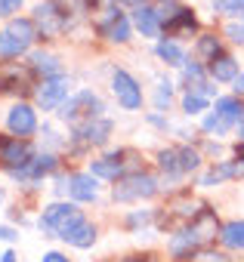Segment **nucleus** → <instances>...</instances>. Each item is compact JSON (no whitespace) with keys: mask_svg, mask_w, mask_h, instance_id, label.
<instances>
[{"mask_svg":"<svg viewBox=\"0 0 244 262\" xmlns=\"http://www.w3.org/2000/svg\"><path fill=\"white\" fill-rule=\"evenodd\" d=\"M198 50H201V56H204L207 62L219 56V43H216V37H201V40H198Z\"/></svg>","mask_w":244,"mask_h":262,"instance_id":"27","label":"nucleus"},{"mask_svg":"<svg viewBox=\"0 0 244 262\" xmlns=\"http://www.w3.org/2000/svg\"><path fill=\"white\" fill-rule=\"evenodd\" d=\"M155 53H158L161 62L173 65V68H182V62H186V50H182L179 43H173V40H161V43L155 47Z\"/></svg>","mask_w":244,"mask_h":262,"instance_id":"19","label":"nucleus"},{"mask_svg":"<svg viewBox=\"0 0 244 262\" xmlns=\"http://www.w3.org/2000/svg\"><path fill=\"white\" fill-rule=\"evenodd\" d=\"M176 155H179V167H182V173H192V170H198V164H201V155H198V151L176 148Z\"/></svg>","mask_w":244,"mask_h":262,"instance_id":"26","label":"nucleus"},{"mask_svg":"<svg viewBox=\"0 0 244 262\" xmlns=\"http://www.w3.org/2000/svg\"><path fill=\"white\" fill-rule=\"evenodd\" d=\"M232 90H235V96H244V74L238 71V77L232 80Z\"/></svg>","mask_w":244,"mask_h":262,"instance_id":"34","label":"nucleus"},{"mask_svg":"<svg viewBox=\"0 0 244 262\" xmlns=\"http://www.w3.org/2000/svg\"><path fill=\"white\" fill-rule=\"evenodd\" d=\"M111 93L117 96V105L124 111H139L143 108V86L136 83V77L124 68H117L111 74Z\"/></svg>","mask_w":244,"mask_h":262,"instance_id":"6","label":"nucleus"},{"mask_svg":"<svg viewBox=\"0 0 244 262\" xmlns=\"http://www.w3.org/2000/svg\"><path fill=\"white\" fill-rule=\"evenodd\" d=\"M0 201H4V191H0Z\"/></svg>","mask_w":244,"mask_h":262,"instance_id":"37","label":"nucleus"},{"mask_svg":"<svg viewBox=\"0 0 244 262\" xmlns=\"http://www.w3.org/2000/svg\"><path fill=\"white\" fill-rule=\"evenodd\" d=\"M158 164H161L164 173H170V176H182V167H179V155H176V148L161 151V155H158Z\"/></svg>","mask_w":244,"mask_h":262,"instance_id":"24","label":"nucleus"},{"mask_svg":"<svg viewBox=\"0 0 244 262\" xmlns=\"http://www.w3.org/2000/svg\"><path fill=\"white\" fill-rule=\"evenodd\" d=\"M155 105H158V111H164V108L170 105V83H161V86H158V96H155Z\"/></svg>","mask_w":244,"mask_h":262,"instance_id":"28","label":"nucleus"},{"mask_svg":"<svg viewBox=\"0 0 244 262\" xmlns=\"http://www.w3.org/2000/svg\"><path fill=\"white\" fill-rule=\"evenodd\" d=\"M133 25H136V31L143 37H161V31H164L161 16L155 13V7H146V4H139L133 10Z\"/></svg>","mask_w":244,"mask_h":262,"instance_id":"12","label":"nucleus"},{"mask_svg":"<svg viewBox=\"0 0 244 262\" xmlns=\"http://www.w3.org/2000/svg\"><path fill=\"white\" fill-rule=\"evenodd\" d=\"M238 136H241V142H244V111H241V120H238Z\"/></svg>","mask_w":244,"mask_h":262,"instance_id":"36","label":"nucleus"},{"mask_svg":"<svg viewBox=\"0 0 244 262\" xmlns=\"http://www.w3.org/2000/svg\"><path fill=\"white\" fill-rule=\"evenodd\" d=\"M241 170L238 167H232V164H222V167H213L207 176H204V185H213V182H222V179H229V176H238Z\"/></svg>","mask_w":244,"mask_h":262,"instance_id":"25","label":"nucleus"},{"mask_svg":"<svg viewBox=\"0 0 244 262\" xmlns=\"http://www.w3.org/2000/svg\"><path fill=\"white\" fill-rule=\"evenodd\" d=\"M99 31H102V37H108V40H114V43H127V40H130V31H133V25H130V19L120 13V10H117V13L111 10Z\"/></svg>","mask_w":244,"mask_h":262,"instance_id":"13","label":"nucleus"},{"mask_svg":"<svg viewBox=\"0 0 244 262\" xmlns=\"http://www.w3.org/2000/svg\"><path fill=\"white\" fill-rule=\"evenodd\" d=\"M226 34H229L235 43H244V19H241V22H232V25L226 28Z\"/></svg>","mask_w":244,"mask_h":262,"instance_id":"29","label":"nucleus"},{"mask_svg":"<svg viewBox=\"0 0 244 262\" xmlns=\"http://www.w3.org/2000/svg\"><path fill=\"white\" fill-rule=\"evenodd\" d=\"M241 111L244 108H241L238 96H222V99H216L213 111L204 117V129H207V133H216V136H226L232 126H238Z\"/></svg>","mask_w":244,"mask_h":262,"instance_id":"4","label":"nucleus"},{"mask_svg":"<svg viewBox=\"0 0 244 262\" xmlns=\"http://www.w3.org/2000/svg\"><path fill=\"white\" fill-rule=\"evenodd\" d=\"M34 25H37V31H44V37H53L65 28V19L56 4H40L34 10Z\"/></svg>","mask_w":244,"mask_h":262,"instance_id":"10","label":"nucleus"},{"mask_svg":"<svg viewBox=\"0 0 244 262\" xmlns=\"http://www.w3.org/2000/svg\"><path fill=\"white\" fill-rule=\"evenodd\" d=\"M192 262H226V256H219V253H198Z\"/></svg>","mask_w":244,"mask_h":262,"instance_id":"31","label":"nucleus"},{"mask_svg":"<svg viewBox=\"0 0 244 262\" xmlns=\"http://www.w3.org/2000/svg\"><path fill=\"white\" fill-rule=\"evenodd\" d=\"M34 71H40L44 77H62V74H65L62 62H59L56 56H44V53L34 56Z\"/></svg>","mask_w":244,"mask_h":262,"instance_id":"21","label":"nucleus"},{"mask_svg":"<svg viewBox=\"0 0 244 262\" xmlns=\"http://www.w3.org/2000/svg\"><path fill=\"white\" fill-rule=\"evenodd\" d=\"M68 194H71V201H77V204L96 201V194H99L96 176H93V173H74V176H68Z\"/></svg>","mask_w":244,"mask_h":262,"instance_id":"11","label":"nucleus"},{"mask_svg":"<svg viewBox=\"0 0 244 262\" xmlns=\"http://www.w3.org/2000/svg\"><path fill=\"white\" fill-rule=\"evenodd\" d=\"M84 219V210L77 207V201L74 204H50L44 213H40V219H37V225H40V231L47 234V237H62L71 225H77Z\"/></svg>","mask_w":244,"mask_h":262,"instance_id":"2","label":"nucleus"},{"mask_svg":"<svg viewBox=\"0 0 244 262\" xmlns=\"http://www.w3.org/2000/svg\"><path fill=\"white\" fill-rule=\"evenodd\" d=\"M213 10L229 19H244V0H213Z\"/></svg>","mask_w":244,"mask_h":262,"instance_id":"23","label":"nucleus"},{"mask_svg":"<svg viewBox=\"0 0 244 262\" xmlns=\"http://www.w3.org/2000/svg\"><path fill=\"white\" fill-rule=\"evenodd\" d=\"M65 99H68V80L65 77H44V83L37 86V105L44 111H56Z\"/></svg>","mask_w":244,"mask_h":262,"instance_id":"8","label":"nucleus"},{"mask_svg":"<svg viewBox=\"0 0 244 262\" xmlns=\"http://www.w3.org/2000/svg\"><path fill=\"white\" fill-rule=\"evenodd\" d=\"M37 37H40V31H37L34 19H13L4 31H0V56H4V59H16Z\"/></svg>","mask_w":244,"mask_h":262,"instance_id":"1","label":"nucleus"},{"mask_svg":"<svg viewBox=\"0 0 244 262\" xmlns=\"http://www.w3.org/2000/svg\"><path fill=\"white\" fill-rule=\"evenodd\" d=\"M155 191H158L155 176H149V173H127V176L114 179L111 198L120 201V204H133V201H149Z\"/></svg>","mask_w":244,"mask_h":262,"instance_id":"3","label":"nucleus"},{"mask_svg":"<svg viewBox=\"0 0 244 262\" xmlns=\"http://www.w3.org/2000/svg\"><path fill=\"white\" fill-rule=\"evenodd\" d=\"M207 71H210V77H213V80H219V83H232V80L238 77V62H235L232 56L219 53L216 59H210Z\"/></svg>","mask_w":244,"mask_h":262,"instance_id":"16","label":"nucleus"},{"mask_svg":"<svg viewBox=\"0 0 244 262\" xmlns=\"http://www.w3.org/2000/svg\"><path fill=\"white\" fill-rule=\"evenodd\" d=\"M22 10V0H0V16H13Z\"/></svg>","mask_w":244,"mask_h":262,"instance_id":"30","label":"nucleus"},{"mask_svg":"<svg viewBox=\"0 0 244 262\" xmlns=\"http://www.w3.org/2000/svg\"><path fill=\"white\" fill-rule=\"evenodd\" d=\"M195 25H198V22H195L192 10L179 7V13H176V16H170V19L164 22V31H167V34H179V31H182V34H192V31H195Z\"/></svg>","mask_w":244,"mask_h":262,"instance_id":"17","label":"nucleus"},{"mask_svg":"<svg viewBox=\"0 0 244 262\" xmlns=\"http://www.w3.org/2000/svg\"><path fill=\"white\" fill-rule=\"evenodd\" d=\"M62 241H65V244H71V247H77V250H87V247H93V244H96V228H93L87 219H80L77 225H71V228L62 234Z\"/></svg>","mask_w":244,"mask_h":262,"instance_id":"14","label":"nucleus"},{"mask_svg":"<svg viewBox=\"0 0 244 262\" xmlns=\"http://www.w3.org/2000/svg\"><path fill=\"white\" fill-rule=\"evenodd\" d=\"M0 241H19V231L10 228V225H4V228H0Z\"/></svg>","mask_w":244,"mask_h":262,"instance_id":"33","label":"nucleus"},{"mask_svg":"<svg viewBox=\"0 0 244 262\" xmlns=\"http://www.w3.org/2000/svg\"><path fill=\"white\" fill-rule=\"evenodd\" d=\"M108 133H111V120H105V117H93L77 126V136H84L90 145H102L108 139Z\"/></svg>","mask_w":244,"mask_h":262,"instance_id":"15","label":"nucleus"},{"mask_svg":"<svg viewBox=\"0 0 244 262\" xmlns=\"http://www.w3.org/2000/svg\"><path fill=\"white\" fill-rule=\"evenodd\" d=\"M44 262H71L65 253H56V250H50V253H44Z\"/></svg>","mask_w":244,"mask_h":262,"instance_id":"32","label":"nucleus"},{"mask_svg":"<svg viewBox=\"0 0 244 262\" xmlns=\"http://www.w3.org/2000/svg\"><path fill=\"white\" fill-rule=\"evenodd\" d=\"M0 158H4L10 167H22V164H28L34 158V151H31L28 139L13 136V139H0Z\"/></svg>","mask_w":244,"mask_h":262,"instance_id":"9","label":"nucleus"},{"mask_svg":"<svg viewBox=\"0 0 244 262\" xmlns=\"http://www.w3.org/2000/svg\"><path fill=\"white\" fill-rule=\"evenodd\" d=\"M7 129H10L13 136L28 139L34 129H37V114H34V108H31V105H25V102L13 105V108H10V114H7Z\"/></svg>","mask_w":244,"mask_h":262,"instance_id":"7","label":"nucleus"},{"mask_svg":"<svg viewBox=\"0 0 244 262\" xmlns=\"http://www.w3.org/2000/svg\"><path fill=\"white\" fill-rule=\"evenodd\" d=\"M219 241H222L229 250H244V219L226 222L222 231H219Z\"/></svg>","mask_w":244,"mask_h":262,"instance_id":"18","label":"nucleus"},{"mask_svg":"<svg viewBox=\"0 0 244 262\" xmlns=\"http://www.w3.org/2000/svg\"><path fill=\"white\" fill-rule=\"evenodd\" d=\"M0 262H16V250H7L4 256H0Z\"/></svg>","mask_w":244,"mask_h":262,"instance_id":"35","label":"nucleus"},{"mask_svg":"<svg viewBox=\"0 0 244 262\" xmlns=\"http://www.w3.org/2000/svg\"><path fill=\"white\" fill-rule=\"evenodd\" d=\"M99 114H102V102L93 93H77V96H71V99H65L59 105V117L74 123V126H80V123H87V120H93Z\"/></svg>","mask_w":244,"mask_h":262,"instance_id":"5","label":"nucleus"},{"mask_svg":"<svg viewBox=\"0 0 244 262\" xmlns=\"http://www.w3.org/2000/svg\"><path fill=\"white\" fill-rule=\"evenodd\" d=\"M90 173L96 179H117L120 173H124V167H120L117 158H102V161H93L90 164Z\"/></svg>","mask_w":244,"mask_h":262,"instance_id":"20","label":"nucleus"},{"mask_svg":"<svg viewBox=\"0 0 244 262\" xmlns=\"http://www.w3.org/2000/svg\"><path fill=\"white\" fill-rule=\"evenodd\" d=\"M182 111L192 117V114H201V111H207V96H201V93H195V90H189L186 96H182Z\"/></svg>","mask_w":244,"mask_h":262,"instance_id":"22","label":"nucleus"}]
</instances>
